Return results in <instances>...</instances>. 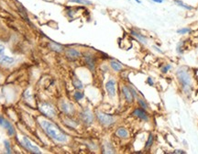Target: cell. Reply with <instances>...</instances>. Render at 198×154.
Returning <instances> with one entry per match:
<instances>
[{"label": "cell", "instance_id": "8d00e7d4", "mask_svg": "<svg viewBox=\"0 0 198 154\" xmlns=\"http://www.w3.org/2000/svg\"><path fill=\"white\" fill-rule=\"evenodd\" d=\"M135 1H136L137 3H139V4H141V1H140V0H135Z\"/></svg>", "mask_w": 198, "mask_h": 154}, {"label": "cell", "instance_id": "e575fe53", "mask_svg": "<svg viewBox=\"0 0 198 154\" xmlns=\"http://www.w3.org/2000/svg\"><path fill=\"white\" fill-rule=\"evenodd\" d=\"M151 2H154V3H157V4H162L163 3L165 0H150Z\"/></svg>", "mask_w": 198, "mask_h": 154}, {"label": "cell", "instance_id": "2e32d148", "mask_svg": "<svg viewBox=\"0 0 198 154\" xmlns=\"http://www.w3.org/2000/svg\"><path fill=\"white\" fill-rule=\"evenodd\" d=\"M85 60H86V62L88 68L93 71L95 69V60H94V57L91 54H86L85 56Z\"/></svg>", "mask_w": 198, "mask_h": 154}, {"label": "cell", "instance_id": "ba28073f", "mask_svg": "<svg viewBox=\"0 0 198 154\" xmlns=\"http://www.w3.org/2000/svg\"><path fill=\"white\" fill-rule=\"evenodd\" d=\"M106 90L109 96L114 97L116 95V82L113 79H110L106 84Z\"/></svg>", "mask_w": 198, "mask_h": 154}, {"label": "cell", "instance_id": "5bb4252c", "mask_svg": "<svg viewBox=\"0 0 198 154\" xmlns=\"http://www.w3.org/2000/svg\"><path fill=\"white\" fill-rule=\"evenodd\" d=\"M15 62V60L12 58V57H9L8 55H5L2 53H0V63H2V64H12L13 62Z\"/></svg>", "mask_w": 198, "mask_h": 154}, {"label": "cell", "instance_id": "ffe728a7", "mask_svg": "<svg viewBox=\"0 0 198 154\" xmlns=\"http://www.w3.org/2000/svg\"><path fill=\"white\" fill-rule=\"evenodd\" d=\"M154 139H155L154 135H153L152 133H149V137H148V139H147V141H146V144H145V149H149V148L153 145Z\"/></svg>", "mask_w": 198, "mask_h": 154}, {"label": "cell", "instance_id": "1f68e13d", "mask_svg": "<svg viewBox=\"0 0 198 154\" xmlns=\"http://www.w3.org/2000/svg\"><path fill=\"white\" fill-rule=\"evenodd\" d=\"M5 146H6V149H7V152L11 153V149H10V146H9V142L8 140H5Z\"/></svg>", "mask_w": 198, "mask_h": 154}, {"label": "cell", "instance_id": "83f0119b", "mask_svg": "<svg viewBox=\"0 0 198 154\" xmlns=\"http://www.w3.org/2000/svg\"><path fill=\"white\" fill-rule=\"evenodd\" d=\"M183 42H179V43L177 44V47H176V52H177V53L183 54Z\"/></svg>", "mask_w": 198, "mask_h": 154}, {"label": "cell", "instance_id": "7402d4cb", "mask_svg": "<svg viewBox=\"0 0 198 154\" xmlns=\"http://www.w3.org/2000/svg\"><path fill=\"white\" fill-rule=\"evenodd\" d=\"M50 48L52 51H55V52H61L63 51V47L62 45H60V44H57V43H51Z\"/></svg>", "mask_w": 198, "mask_h": 154}, {"label": "cell", "instance_id": "f546056e", "mask_svg": "<svg viewBox=\"0 0 198 154\" xmlns=\"http://www.w3.org/2000/svg\"><path fill=\"white\" fill-rule=\"evenodd\" d=\"M152 48H153V50H154L155 52H159V53H161V54H163V53H164V52H163V50H161V48H159V47L156 46V45H153Z\"/></svg>", "mask_w": 198, "mask_h": 154}, {"label": "cell", "instance_id": "30bf717a", "mask_svg": "<svg viewBox=\"0 0 198 154\" xmlns=\"http://www.w3.org/2000/svg\"><path fill=\"white\" fill-rule=\"evenodd\" d=\"M0 125H1L2 127H4L6 129H8V135L12 136L15 134V130H14V128L13 126L11 125L10 122H8V120H6L4 118L2 117H0Z\"/></svg>", "mask_w": 198, "mask_h": 154}, {"label": "cell", "instance_id": "9c48e42d", "mask_svg": "<svg viewBox=\"0 0 198 154\" xmlns=\"http://www.w3.org/2000/svg\"><path fill=\"white\" fill-rule=\"evenodd\" d=\"M60 106H61V109H62L65 114L70 115V114H72V113L74 112V107H73V105H72L71 103L66 102V101H64V100H62V101L61 102Z\"/></svg>", "mask_w": 198, "mask_h": 154}, {"label": "cell", "instance_id": "5b68a950", "mask_svg": "<svg viewBox=\"0 0 198 154\" xmlns=\"http://www.w3.org/2000/svg\"><path fill=\"white\" fill-rule=\"evenodd\" d=\"M22 144H23V146H24L29 151H30V152H32V153H38V154H41V153H42V151L39 150V149L37 146L33 145V144L31 143V141H30L27 137H23V139H22Z\"/></svg>", "mask_w": 198, "mask_h": 154}, {"label": "cell", "instance_id": "d4e9b609", "mask_svg": "<svg viewBox=\"0 0 198 154\" xmlns=\"http://www.w3.org/2000/svg\"><path fill=\"white\" fill-rule=\"evenodd\" d=\"M173 69V66H172V64H170V63H166V64H164L163 67H162V69H161V72L162 73H167L169 71H171Z\"/></svg>", "mask_w": 198, "mask_h": 154}, {"label": "cell", "instance_id": "3957f363", "mask_svg": "<svg viewBox=\"0 0 198 154\" xmlns=\"http://www.w3.org/2000/svg\"><path fill=\"white\" fill-rule=\"evenodd\" d=\"M96 117H97L98 121L104 126H110L115 123V118L111 115L102 113V112H97Z\"/></svg>", "mask_w": 198, "mask_h": 154}, {"label": "cell", "instance_id": "484cf974", "mask_svg": "<svg viewBox=\"0 0 198 154\" xmlns=\"http://www.w3.org/2000/svg\"><path fill=\"white\" fill-rule=\"evenodd\" d=\"M192 31V29L190 28H179L176 32L180 35H184V34H188Z\"/></svg>", "mask_w": 198, "mask_h": 154}, {"label": "cell", "instance_id": "4316f807", "mask_svg": "<svg viewBox=\"0 0 198 154\" xmlns=\"http://www.w3.org/2000/svg\"><path fill=\"white\" fill-rule=\"evenodd\" d=\"M84 96H85L84 93H82V92H80V91H76V92L74 93V95H73V97H74V99H75L76 101H79V100L83 99Z\"/></svg>", "mask_w": 198, "mask_h": 154}, {"label": "cell", "instance_id": "cb8c5ba5", "mask_svg": "<svg viewBox=\"0 0 198 154\" xmlns=\"http://www.w3.org/2000/svg\"><path fill=\"white\" fill-rule=\"evenodd\" d=\"M104 152L105 153H115V149H114V148L112 147V145L110 143H106Z\"/></svg>", "mask_w": 198, "mask_h": 154}, {"label": "cell", "instance_id": "8fae6325", "mask_svg": "<svg viewBox=\"0 0 198 154\" xmlns=\"http://www.w3.org/2000/svg\"><path fill=\"white\" fill-rule=\"evenodd\" d=\"M80 56H81V52L75 49H68L66 51V57L69 60L74 61L78 58H80Z\"/></svg>", "mask_w": 198, "mask_h": 154}, {"label": "cell", "instance_id": "8992f818", "mask_svg": "<svg viewBox=\"0 0 198 154\" xmlns=\"http://www.w3.org/2000/svg\"><path fill=\"white\" fill-rule=\"evenodd\" d=\"M81 119L86 125H91L94 121V115L89 109H85L81 113Z\"/></svg>", "mask_w": 198, "mask_h": 154}, {"label": "cell", "instance_id": "7c38bea8", "mask_svg": "<svg viewBox=\"0 0 198 154\" xmlns=\"http://www.w3.org/2000/svg\"><path fill=\"white\" fill-rule=\"evenodd\" d=\"M122 93H123V95H124L126 100H127L129 103H132V102L134 101V98H135V97H134V95H132L131 90H130L129 87L124 85V86L122 87Z\"/></svg>", "mask_w": 198, "mask_h": 154}, {"label": "cell", "instance_id": "d6986e66", "mask_svg": "<svg viewBox=\"0 0 198 154\" xmlns=\"http://www.w3.org/2000/svg\"><path fill=\"white\" fill-rule=\"evenodd\" d=\"M72 85H73V86H74L76 89H78V90H81V89L84 88V85H83V83L81 82L80 79L77 78L76 76H74L73 78H72Z\"/></svg>", "mask_w": 198, "mask_h": 154}, {"label": "cell", "instance_id": "52a82bcc", "mask_svg": "<svg viewBox=\"0 0 198 154\" xmlns=\"http://www.w3.org/2000/svg\"><path fill=\"white\" fill-rule=\"evenodd\" d=\"M133 115L135 117H137L138 119H139L140 120H143L145 122H148L149 120V114L146 112L145 109L139 107V108H136L133 111Z\"/></svg>", "mask_w": 198, "mask_h": 154}, {"label": "cell", "instance_id": "d6a6232c", "mask_svg": "<svg viewBox=\"0 0 198 154\" xmlns=\"http://www.w3.org/2000/svg\"><path fill=\"white\" fill-rule=\"evenodd\" d=\"M129 88H130V90H131V93H132V95H134V97H135V98H138V93H137V91H136V90H135V89H134L132 86H130Z\"/></svg>", "mask_w": 198, "mask_h": 154}, {"label": "cell", "instance_id": "44dd1931", "mask_svg": "<svg viewBox=\"0 0 198 154\" xmlns=\"http://www.w3.org/2000/svg\"><path fill=\"white\" fill-rule=\"evenodd\" d=\"M138 104H139V105L141 108H143V109H145V110H149V109H150L149 104H148V103L145 101V99H143V98L138 97Z\"/></svg>", "mask_w": 198, "mask_h": 154}, {"label": "cell", "instance_id": "ac0fdd59", "mask_svg": "<svg viewBox=\"0 0 198 154\" xmlns=\"http://www.w3.org/2000/svg\"><path fill=\"white\" fill-rule=\"evenodd\" d=\"M110 66L115 72H120L123 69V66L120 62H118L116 61H111L110 62Z\"/></svg>", "mask_w": 198, "mask_h": 154}, {"label": "cell", "instance_id": "836d02e7", "mask_svg": "<svg viewBox=\"0 0 198 154\" xmlns=\"http://www.w3.org/2000/svg\"><path fill=\"white\" fill-rule=\"evenodd\" d=\"M172 153H175V154H184V153H186L184 150H183V149H175L174 151H173Z\"/></svg>", "mask_w": 198, "mask_h": 154}, {"label": "cell", "instance_id": "9a60e30c", "mask_svg": "<svg viewBox=\"0 0 198 154\" xmlns=\"http://www.w3.org/2000/svg\"><path fill=\"white\" fill-rule=\"evenodd\" d=\"M116 134L117 137H119L121 139H127L129 136V131L125 128H118L116 129Z\"/></svg>", "mask_w": 198, "mask_h": 154}, {"label": "cell", "instance_id": "4dcf8cb0", "mask_svg": "<svg viewBox=\"0 0 198 154\" xmlns=\"http://www.w3.org/2000/svg\"><path fill=\"white\" fill-rule=\"evenodd\" d=\"M146 83H147L149 86H153V85H154V81H153V79L151 78V77H148V79H147Z\"/></svg>", "mask_w": 198, "mask_h": 154}, {"label": "cell", "instance_id": "d590c367", "mask_svg": "<svg viewBox=\"0 0 198 154\" xmlns=\"http://www.w3.org/2000/svg\"><path fill=\"white\" fill-rule=\"evenodd\" d=\"M4 51H5V47H4V45H2L1 43H0V53L4 52Z\"/></svg>", "mask_w": 198, "mask_h": 154}, {"label": "cell", "instance_id": "7a4b0ae2", "mask_svg": "<svg viewBox=\"0 0 198 154\" xmlns=\"http://www.w3.org/2000/svg\"><path fill=\"white\" fill-rule=\"evenodd\" d=\"M39 123H41L42 127L44 129V130L48 134V136H50L54 140H56L58 142H66L67 141L68 138H67L66 134H64L55 124H53L46 119H41L39 120Z\"/></svg>", "mask_w": 198, "mask_h": 154}, {"label": "cell", "instance_id": "e0dca14e", "mask_svg": "<svg viewBox=\"0 0 198 154\" xmlns=\"http://www.w3.org/2000/svg\"><path fill=\"white\" fill-rule=\"evenodd\" d=\"M173 2H174V4L176 6H178V7H180L182 8H184L186 10H192L193 9V7H191L190 5L184 3L183 1H182V0H173Z\"/></svg>", "mask_w": 198, "mask_h": 154}, {"label": "cell", "instance_id": "603a6c76", "mask_svg": "<svg viewBox=\"0 0 198 154\" xmlns=\"http://www.w3.org/2000/svg\"><path fill=\"white\" fill-rule=\"evenodd\" d=\"M68 1L72 3H77L81 5H92V2L89 0H68Z\"/></svg>", "mask_w": 198, "mask_h": 154}, {"label": "cell", "instance_id": "277c9868", "mask_svg": "<svg viewBox=\"0 0 198 154\" xmlns=\"http://www.w3.org/2000/svg\"><path fill=\"white\" fill-rule=\"evenodd\" d=\"M39 110L42 112V114H44L45 116H47V117H49V118H53L56 114L53 106L48 103H42L41 105H39Z\"/></svg>", "mask_w": 198, "mask_h": 154}, {"label": "cell", "instance_id": "f1b7e54d", "mask_svg": "<svg viewBox=\"0 0 198 154\" xmlns=\"http://www.w3.org/2000/svg\"><path fill=\"white\" fill-rule=\"evenodd\" d=\"M65 123H66V125H68L70 127H72V128H75L77 126V123H75V121H72V120L68 119H65Z\"/></svg>", "mask_w": 198, "mask_h": 154}, {"label": "cell", "instance_id": "4fadbf2b", "mask_svg": "<svg viewBox=\"0 0 198 154\" xmlns=\"http://www.w3.org/2000/svg\"><path fill=\"white\" fill-rule=\"evenodd\" d=\"M130 33H131V35L132 36H134L137 40L140 42V43H142V44H144V45H147L148 44V38L144 36V35H142V34H140V33H139V32H137V31H135V30H131L130 31Z\"/></svg>", "mask_w": 198, "mask_h": 154}, {"label": "cell", "instance_id": "6da1fadb", "mask_svg": "<svg viewBox=\"0 0 198 154\" xmlns=\"http://www.w3.org/2000/svg\"><path fill=\"white\" fill-rule=\"evenodd\" d=\"M176 77L183 93L189 96L192 93V77L188 69L184 66L178 68L176 71Z\"/></svg>", "mask_w": 198, "mask_h": 154}]
</instances>
